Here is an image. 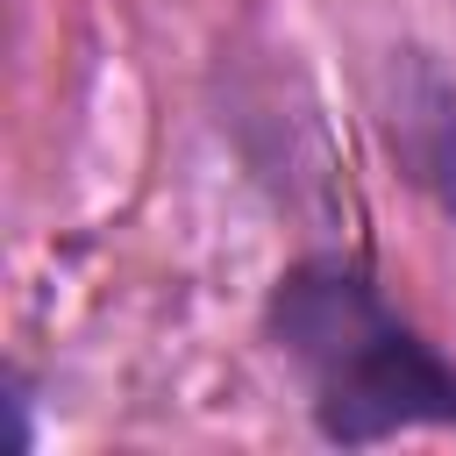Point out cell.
<instances>
[{
    "instance_id": "obj_1",
    "label": "cell",
    "mask_w": 456,
    "mask_h": 456,
    "mask_svg": "<svg viewBox=\"0 0 456 456\" xmlns=\"http://www.w3.org/2000/svg\"><path fill=\"white\" fill-rule=\"evenodd\" d=\"M264 335L306 392V420L335 449L392 435H456V363L385 299L370 264L314 249L271 278Z\"/></svg>"
},
{
    "instance_id": "obj_3",
    "label": "cell",
    "mask_w": 456,
    "mask_h": 456,
    "mask_svg": "<svg viewBox=\"0 0 456 456\" xmlns=\"http://www.w3.org/2000/svg\"><path fill=\"white\" fill-rule=\"evenodd\" d=\"M7 413H14V456H36V385H28V370H7Z\"/></svg>"
},
{
    "instance_id": "obj_2",
    "label": "cell",
    "mask_w": 456,
    "mask_h": 456,
    "mask_svg": "<svg viewBox=\"0 0 456 456\" xmlns=\"http://www.w3.org/2000/svg\"><path fill=\"white\" fill-rule=\"evenodd\" d=\"M378 128L413 192L456 221V78L428 50H392L378 78Z\"/></svg>"
}]
</instances>
